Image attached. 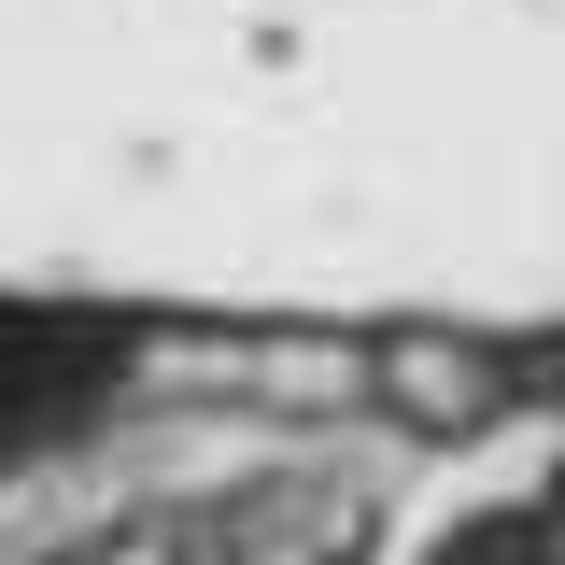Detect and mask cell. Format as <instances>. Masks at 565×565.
<instances>
[{
    "mask_svg": "<svg viewBox=\"0 0 565 565\" xmlns=\"http://www.w3.org/2000/svg\"><path fill=\"white\" fill-rule=\"evenodd\" d=\"M494 367H509V353H481V340H424V326H411V340H367V396L452 438V424H481L494 396H509Z\"/></svg>",
    "mask_w": 565,
    "mask_h": 565,
    "instance_id": "6da1fadb",
    "label": "cell"
}]
</instances>
